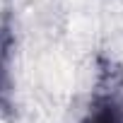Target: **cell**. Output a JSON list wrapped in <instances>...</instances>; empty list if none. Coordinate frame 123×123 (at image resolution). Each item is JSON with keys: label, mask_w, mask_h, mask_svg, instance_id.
<instances>
[{"label": "cell", "mask_w": 123, "mask_h": 123, "mask_svg": "<svg viewBox=\"0 0 123 123\" xmlns=\"http://www.w3.org/2000/svg\"><path fill=\"white\" fill-rule=\"evenodd\" d=\"M116 73L118 70H113L111 63L99 73V89L82 123H123V101L116 92V80H113Z\"/></svg>", "instance_id": "6da1fadb"}]
</instances>
